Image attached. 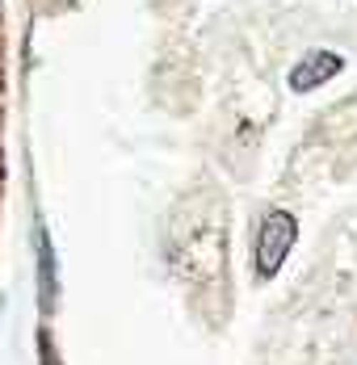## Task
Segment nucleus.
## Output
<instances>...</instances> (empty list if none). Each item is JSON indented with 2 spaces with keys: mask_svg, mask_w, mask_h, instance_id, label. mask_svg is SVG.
Masks as SVG:
<instances>
[{
  "mask_svg": "<svg viewBox=\"0 0 357 365\" xmlns=\"http://www.w3.org/2000/svg\"><path fill=\"white\" fill-rule=\"evenodd\" d=\"M294 240H298L294 215L273 210L269 219L261 222V235H256V277H273V273L282 269V260L290 256Z\"/></svg>",
  "mask_w": 357,
  "mask_h": 365,
  "instance_id": "nucleus-1",
  "label": "nucleus"
},
{
  "mask_svg": "<svg viewBox=\"0 0 357 365\" xmlns=\"http://www.w3.org/2000/svg\"><path fill=\"white\" fill-rule=\"evenodd\" d=\"M341 68H345V59H341L336 51H307V55L290 68V88H294V93H311V88L328 84Z\"/></svg>",
  "mask_w": 357,
  "mask_h": 365,
  "instance_id": "nucleus-2",
  "label": "nucleus"
}]
</instances>
